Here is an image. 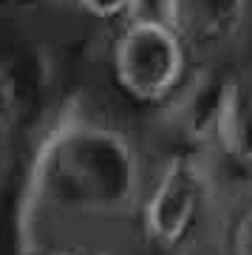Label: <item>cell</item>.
<instances>
[{
    "label": "cell",
    "instance_id": "8",
    "mask_svg": "<svg viewBox=\"0 0 252 255\" xmlns=\"http://www.w3.org/2000/svg\"><path fill=\"white\" fill-rule=\"evenodd\" d=\"M244 255H252V238H250V250H247V253H244Z\"/></svg>",
    "mask_w": 252,
    "mask_h": 255
},
{
    "label": "cell",
    "instance_id": "5",
    "mask_svg": "<svg viewBox=\"0 0 252 255\" xmlns=\"http://www.w3.org/2000/svg\"><path fill=\"white\" fill-rule=\"evenodd\" d=\"M213 133L233 162L252 164V88L227 85Z\"/></svg>",
    "mask_w": 252,
    "mask_h": 255
},
{
    "label": "cell",
    "instance_id": "3",
    "mask_svg": "<svg viewBox=\"0 0 252 255\" xmlns=\"http://www.w3.org/2000/svg\"><path fill=\"white\" fill-rule=\"evenodd\" d=\"M210 201V176L204 164L176 156L162 167L142 210V230L153 250H179L204 219Z\"/></svg>",
    "mask_w": 252,
    "mask_h": 255
},
{
    "label": "cell",
    "instance_id": "1",
    "mask_svg": "<svg viewBox=\"0 0 252 255\" xmlns=\"http://www.w3.org/2000/svg\"><path fill=\"white\" fill-rule=\"evenodd\" d=\"M37 176L60 207L108 213L125 207L136 193V156L117 130L71 125L40 150Z\"/></svg>",
    "mask_w": 252,
    "mask_h": 255
},
{
    "label": "cell",
    "instance_id": "4",
    "mask_svg": "<svg viewBox=\"0 0 252 255\" xmlns=\"http://www.w3.org/2000/svg\"><path fill=\"white\" fill-rule=\"evenodd\" d=\"M247 17V0H162V20L187 48H221Z\"/></svg>",
    "mask_w": 252,
    "mask_h": 255
},
{
    "label": "cell",
    "instance_id": "9",
    "mask_svg": "<svg viewBox=\"0 0 252 255\" xmlns=\"http://www.w3.org/2000/svg\"><path fill=\"white\" fill-rule=\"evenodd\" d=\"M14 3H20V0H14Z\"/></svg>",
    "mask_w": 252,
    "mask_h": 255
},
{
    "label": "cell",
    "instance_id": "6",
    "mask_svg": "<svg viewBox=\"0 0 252 255\" xmlns=\"http://www.w3.org/2000/svg\"><path fill=\"white\" fill-rule=\"evenodd\" d=\"M77 3L97 20H119L130 14L139 0H77Z\"/></svg>",
    "mask_w": 252,
    "mask_h": 255
},
{
    "label": "cell",
    "instance_id": "2",
    "mask_svg": "<svg viewBox=\"0 0 252 255\" xmlns=\"http://www.w3.org/2000/svg\"><path fill=\"white\" fill-rule=\"evenodd\" d=\"M111 68L117 85L136 102L170 100L187 74V46L162 17L136 14L114 43Z\"/></svg>",
    "mask_w": 252,
    "mask_h": 255
},
{
    "label": "cell",
    "instance_id": "7",
    "mask_svg": "<svg viewBox=\"0 0 252 255\" xmlns=\"http://www.w3.org/2000/svg\"><path fill=\"white\" fill-rule=\"evenodd\" d=\"M37 255H85V253H77V250H48V253H37Z\"/></svg>",
    "mask_w": 252,
    "mask_h": 255
}]
</instances>
